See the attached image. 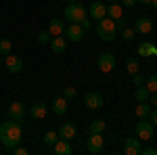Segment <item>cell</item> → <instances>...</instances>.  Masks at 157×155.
Instances as JSON below:
<instances>
[{
    "label": "cell",
    "instance_id": "cell-1",
    "mask_svg": "<svg viewBox=\"0 0 157 155\" xmlns=\"http://www.w3.org/2000/svg\"><path fill=\"white\" fill-rule=\"evenodd\" d=\"M19 124H21V122L11 119V118L0 124V143L4 145L6 149H13V147H17V145L21 143L23 130H21V126H19Z\"/></svg>",
    "mask_w": 157,
    "mask_h": 155
},
{
    "label": "cell",
    "instance_id": "cell-2",
    "mask_svg": "<svg viewBox=\"0 0 157 155\" xmlns=\"http://www.w3.org/2000/svg\"><path fill=\"white\" fill-rule=\"evenodd\" d=\"M97 36L105 42H113L117 38V27H115V21L111 17H103L97 21Z\"/></svg>",
    "mask_w": 157,
    "mask_h": 155
},
{
    "label": "cell",
    "instance_id": "cell-3",
    "mask_svg": "<svg viewBox=\"0 0 157 155\" xmlns=\"http://www.w3.org/2000/svg\"><path fill=\"white\" fill-rule=\"evenodd\" d=\"M65 19L69 23H82L84 19H88V11L80 2H69V6H65Z\"/></svg>",
    "mask_w": 157,
    "mask_h": 155
},
{
    "label": "cell",
    "instance_id": "cell-4",
    "mask_svg": "<svg viewBox=\"0 0 157 155\" xmlns=\"http://www.w3.org/2000/svg\"><path fill=\"white\" fill-rule=\"evenodd\" d=\"M134 132H136L138 141H151L153 132H155V126L151 124L149 118H138V124L134 126Z\"/></svg>",
    "mask_w": 157,
    "mask_h": 155
},
{
    "label": "cell",
    "instance_id": "cell-5",
    "mask_svg": "<svg viewBox=\"0 0 157 155\" xmlns=\"http://www.w3.org/2000/svg\"><path fill=\"white\" fill-rule=\"evenodd\" d=\"M115 63H117V61H115V55L109 52V50H103V52L98 55V59H97V65L103 73H111L115 69Z\"/></svg>",
    "mask_w": 157,
    "mask_h": 155
},
{
    "label": "cell",
    "instance_id": "cell-6",
    "mask_svg": "<svg viewBox=\"0 0 157 155\" xmlns=\"http://www.w3.org/2000/svg\"><path fill=\"white\" fill-rule=\"evenodd\" d=\"M103 145H105L103 134H90V136H88V141H86V149H88V153L97 155V153L103 151Z\"/></svg>",
    "mask_w": 157,
    "mask_h": 155
},
{
    "label": "cell",
    "instance_id": "cell-7",
    "mask_svg": "<svg viewBox=\"0 0 157 155\" xmlns=\"http://www.w3.org/2000/svg\"><path fill=\"white\" fill-rule=\"evenodd\" d=\"M4 65H6V69L11 73H21L23 72V59L17 57V55H13V52H9V55L4 57Z\"/></svg>",
    "mask_w": 157,
    "mask_h": 155
},
{
    "label": "cell",
    "instance_id": "cell-8",
    "mask_svg": "<svg viewBox=\"0 0 157 155\" xmlns=\"http://www.w3.org/2000/svg\"><path fill=\"white\" fill-rule=\"evenodd\" d=\"M59 138H65V141H71L73 136L78 134V126L73 124V122H65V124H61L59 126Z\"/></svg>",
    "mask_w": 157,
    "mask_h": 155
},
{
    "label": "cell",
    "instance_id": "cell-9",
    "mask_svg": "<svg viewBox=\"0 0 157 155\" xmlns=\"http://www.w3.org/2000/svg\"><path fill=\"white\" fill-rule=\"evenodd\" d=\"M136 34H151L153 32V21L149 17H138L134 21V27H132Z\"/></svg>",
    "mask_w": 157,
    "mask_h": 155
},
{
    "label": "cell",
    "instance_id": "cell-10",
    "mask_svg": "<svg viewBox=\"0 0 157 155\" xmlns=\"http://www.w3.org/2000/svg\"><path fill=\"white\" fill-rule=\"evenodd\" d=\"M84 103H86V107H88V109H101L105 101H103V96L98 95V92L90 90V92H86V95H84Z\"/></svg>",
    "mask_w": 157,
    "mask_h": 155
},
{
    "label": "cell",
    "instance_id": "cell-11",
    "mask_svg": "<svg viewBox=\"0 0 157 155\" xmlns=\"http://www.w3.org/2000/svg\"><path fill=\"white\" fill-rule=\"evenodd\" d=\"M9 118L17 119V122H23V118H25V105L23 103H19V101L11 103L9 105Z\"/></svg>",
    "mask_w": 157,
    "mask_h": 155
},
{
    "label": "cell",
    "instance_id": "cell-12",
    "mask_svg": "<svg viewBox=\"0 0 157 155\" xmlns=\"http://www.w3.org/2000/svg\"><path fill=\"white\" fill-rule=\"evenodd\" d=\"M84 27L80 23H71L67 25V40H71V42H80V40H84Z\"/></svg>",
    "mask_w": 157,
    "mask_h": 155
},
{
    "label": "cell",
    "instance_id": "cell-13",
    "mask_svg": "<svg viewBox=\"0 0 157 155\" xmlns=\"http://www.w3.org/2000/svg\"><path fill=\"white\" fill-rule=\"evenodd\" d=\"M88 15L98 21V19H103V17H107V6L103 4V2H92L90 6H88Z\"/></svg>",
    "mask_w": 157,
    "mask_h": 155
},
{
    "label": "cell",
    "instance_id": "cell-14",
    "mask_svg": "<svg viewBox=\"0 0 157 155\" xmlns=\"http://www.w3.org/2000/svg\"><path fill=\"white\" fill-rule=\"evenodd\" d=\"M124 153L126 155H138L140 153V141L134 138V136H128L124 141Z\"/></svg>",
    "mask_w": 157,
    "mask_h": 155
},
{
    "label": "cell",
    "instance_id": "cell-15",
    "mask_svg": "<svg viewBox=\"0 0 157 155\" xmlns=\"http://www.w3.org/2000/svg\"><path fill=\"white\" fill-rule=\"evenodd\" d=\"M48 44H50V50H52V52L63 55V52H65V48H67V40H65V38H61V36H52Z\"/></svg>",
    "mask_w": 157,
    "mask_h": 155
},
{
    "label": "cell",
    "instance_id": "cell-16",
    "mask_svg": "<svg viewBox=\"0 0 157 155\" xmlns=\"http://www.w3.org/2000/svg\"><path fill=\"white\" fill-rule=\"evenodd\" d=\"M46 111H48V107H46V103H42V101L34 103L32 109H29V113H32V118H34V119H44V118H46Z\"/></svg>",
    "mask_w": 157,
    "mask_h": 155
},
{
    "label": "cell",
    "instance_id": "cell-17",
    "mask_svg": "<svg viewBox=\"0 0 157 155\" xmlns=\"http://www.w3.org/2000/svg\"><path fill=\"white\" fill-rule=\"evenodd\" d=\"M52 153H55V155H69V153H71V145H69V141L59 138L57 143L52 145Z\"/></svg>",
    "mask_w": 157,
    "mask_h": 155
},
{
    "label": "cell",
    "instance_id": "cell-18",
    "mask_svg": "<svg viewBox=\"0 0 157 155\" xmlns=\"http://www.w3.org/2000/svg\"><path fill=\"white\" fill-rule=\"evenodd\" d=\"M65 32V23H63V19H50V23H48V34L50 36H61Z\"/></svg>",
    "mask_w": 157,
    "mask_h": 155
},
{
    "label": "cell",
    "instance_id": "cell-19",
    "mask_svg": "<svg viewBox=\"0 0 157 155\" xmlns=\"http://www.w3.org/2000/svg\"><path fill=\"white\" fill-rule=\"evenodd\" d=\"M50 109H52V113H57V115L67 113V99H65V96L55 99V101H52V105H50Z\"/></svg>",
    "mask_w": 157,
    "mask_h": 155
},
{
    "label": "cell",
    "instance_id": "cell-20",
    "mask_svg": "<svg viewBox=\"0 0 157 155\" xmlns=\"http://www.w3.org/2000/svg\"><path fill=\"white\" fill-rule=\"evenodd\" d=\"M107 17H111L113 21H115V19H120V17H124V6H121L120 2H109Z\"/></svg>",
    "mask_w": 157,
    "mask_h": 155
},
{
    "label": "cell",
    "instance_id": "cell-21",
    "mask_svg": "<svg viewBox=\"0 0 157 155\" xmlns=\"http://www.w3.org/2000/svg\"><path fill=\"white\" fill-rule=\"evenodd\" d=\"M157 55V46L151 42H143L138 46V57H155Z\"/></svg>",
    "mask_w": 157,
    "mask_h": 155
},
{
    "label": "cell",
    "instance_id": "cell-22",
    "mask_svg": "<svg viewBox=\"0 0 157 155\" xmlns=\"http://www.w3.org/2000/svg\"><path fill=\"white\" fill-rule=\"evenodd\" d=\"M134 113H136V118H149V113H151V105H149L147 101H140V103L134 107Z\"/></svg>",
    "mask_w": 157,
    "mask_h": 155
},
{
    "label": "cell",
    "instance_id": "cell-23",
    "mask_svg": "<svg viewBox=\"0 0 157 155\" xmlns=\"http://www.w3.org/2000/svg\"><path fill=\"white\" fill-rule=\"evenodd\" d=\"M149 96L151 92L147 90V86H136V90H134V99L140 103V101H149Z\"/></svg>",
    "mask_w": 157,
    "mask_h": 155
},
{
    "label": "cell",
    "instance_id": "cell-24",
    "mask_svg": "<svg viewBox=\"0 0 157 155\" xmlns=\"http://www.w3.org/2000/svg\"><path fill=\"white\" fill-rule=\"evenodd\" d=\"M107 128V124L103 122V119H94L92 124H90V134H103Z\"/></svg>",
    "mask_w": 157,
    "mask_h": 155
},
{
    "label": "cell",
    "instance_id": "cell-25",
    "mask_svg": "<svg viewBox=\"0 0 157 155\" xmlns=\"http://www.w3.org/2000/svg\"><path fill=\"white\" fill-rule=\"evenodd\" d=\"M42 141H44V143L48 145V147H52V145H55L57 141H59V132H55V130H48L46 134H44V138H42Z\"/></svg>",
    "mask_w": 157,
    "mask_h": 155
},
{
    "label": "cell",
    "instance_id": "cell-26",
    "mask_svg": "<svg viewBox=\"0 0 157 155\" xmlns=\"http://www.w3.org/2000/svg\"><path fill=\"white\" fill-rule=\"evenodd\" d=\"M11 48H13L11 40H6V38H2V40H0V55H2V57H6V55L11 52Z\"/></svg>",
    "mask_w": 157,
    "mask_h": 155
},
{
    "label": "cell",
    "instance_id": "cell-27",
    "mask_svg": "<svg viewBox=\"0 0 157 155\" xmlns=\"http://www.w3.org/2000/svg\"><path fill=\"white\" fill-rule=\"evenodd\" d=\"M145 86H147V90H149V92H157V76H155V73L147 78Z\"/></svg>",
    "mask_w": 157,
    "mask_h": 155
},
{
    "label": "cell",
    "instance_id": "cell-28",
    "mask_svg": "<svg viewBox=\"0 0 157 155\" xmlns=\"http://www.w3.org/2000/svg\"><path fill=\"white\" fill-rule=\"evenodd\" d=\"M134 34H136V32H134L132 27H124V29H121V40H124V42H132Z\"/></svg>",
    "mask_w": 157,
    "mask_h": 155
},
{
    "label": "cell",
    "instance_id": "cell-29",
    "mask_svg": "<svg viewBox=\"0 0 157 155\" xmlns=\"http://www.w3.org/2000/svg\"><path fill=\"white\" fill-rule=\"evenodd\" d=\"M126 69H128V73H136L138 72V61L134 59V57H130V59L126 61Z\"/></svg>",
    "mask_w": 157,
    "mask_h": 155
},
{
    "label": "cell",
    "instance_id": "cell-30",
    "mask_svg": "<svg viewBox=\"0 0 157 155\" xmlns=\"http://www.w3.org/2000/svg\"><path fill=\"white\" fill-rule=\"evenodd\" d=\"M63 96H65L67 101H71V99H75V96H78V90H75L73 86H67V88L63 90Z\"/></svg>",
    "mask_w": 157,
    "mask_h": 155
},
{
    "label": "cell",
    "instance_id": "cell-31",
    "mask_svg": "<svg viewBox=\"0 0 157 155\" xmlns=\"http://www.w3.org/2000/svg\"><path fill=\"white\" fill-rule=\"evenodd\" d=\"M50 34H48V29H44V32H40V34H38V42H40V44H48L50 42Z\"/></svg>",
    "mask_w": 157,
    "mask_h": 155
},
{
    "label": "cell",
    "instance_id": "cell-32",
    "mask_svg": "<svg viewBox=\"0 0 157 155\" xmlns=\"http://www.w3.org/2000/svg\"><path fill=\"white\" fill-rule=\"evenodd\" d=\"M132 84H134V86H143V84H145V78H143L138 72L132 73Z\"/></svg>",
    "mask_w": 157,
    "mask_h": 155
},
{
    "label": "cell",
    "instance_id": "cell-33",
    "mask_svg": "<svg viewBox=\"0 0 157 155\" xmlns=\"http://www.w3.org/2000/svg\"><path fill=\"white\" fill-rule=\"evenodd\" d=\"M115 27H117V32H121L124 27H128V21L124 17H120V19H115Z\"/></svg>",
    "mask_w": 157,
    "mask_h": 155
},
{
    "label": "cell",
    "instance_id": "cell-34",
    "mask_svg": "<svg viewBox=\"0 0 157 155\" xmlns=\"http://www.w3.org/2000/svg\"><path fill=\"white\" fill-rule=\"evenodd\" d=\"M11 151H13L15 155H27V153H29V151H27L25 147H19V145H17V147H13Z\"/></svg>",
    "mask_w": 157,
    "mask_h": 155
},
{
    "label": "cell",
    "instance_id": "cell-35",
    "mask_svg": "<svg viewBox=\"0 0 157 155\" xmlns=\"http://www.w3.org/2000/svg\"><path fill=\"white\" fill-rule=\"evenodd\" d=\"M149 119H151V124L157 128V107L155 109H151V113H149Z\"/></svg>",
    "mask_w": 157,
    "mask_h": 155
},
{
    "label": "cell",
    "instance_id": "cell-36",
    "mask_svg": "<svg viewBox=\"0 0 157 155\" xmlns=\"http://www.w3.org/2000/svg\"><path fill=\"white\" fill-rule=\"evenodd\" d=\"M140 153L143 155H157V149L155 147H149V149H140Z\"/></svg>",
    "mask_w": 157,
    "mask_h": 155
},
{
    "label": "cell",
    "instance_id": "cell-37",
    "mask_svg": "<svg viewBox=\"0 0 157 155\" xmlns=\"http://www.w3.org/2000/svg\"><path fill=\"white\" fill-rule=\"evenodd\" d=\"M149 101H151V103H149L151 107H157V92H151V96H149Z\"/></svg>",
    "mask_w": 157,
    "mask_h": 155
},
{
    "label": "cell",
    "instance_id": "cell-38",
    "mask_svg": "<svg viewBox=\"0 0 157 155\" xmlns=\"http://www.w3.org/2000/svg\"><path fill=\"white\" fill-rule=\"evenodd\" d=\"M138 0H121V6H134Z\"/></svg>",
    "mask_w": 157,
    "mask_h": 155
},
{
    "label": "cell",
    "instance_id": "cell-39",
    "mask_svg": "<svg viewBox=\"0 0 157 155\" xmlns=\"http://www.w3.org/2000/svg\"><path fill=\"white\" fill-rule=\"evenodd\" d=\"M82 27H84V29H90V27H92V23H90V21H88V19H84V21H82Z\"/></svg>",
    "mask_w": 157,
    "mask_h": 155
},
{
    "label": "cell",
    "instance_id": "cell-40",
    "mask_svg": "<svg viewBox=\"0 0 157 155\" xmlns=\"http://www.w3.org/2000/svg\"><path fill=\"white\" fill-rule=\"evenodd\" d=\"M140 4H145V6H151V0H138Z\"/></svg>",
    "mask_w": 157,
    "mask_h": 155
},
{
    "label": "cell",
    "instance_id": "cell-41",
    "mask_svg": "<svg viewBox=\"0 0 157 155\" xmlns=\"http://www.w3.org/2000/svg\"><path fill=\"white\" fill-rule=\"evenodd\" d=\"M151 6H153V9L157 11V0H151Z\"/></svg>",
    "mask_w": 157,
    "mask_h": 155
},
{
    "label": "cell",
    "instance_id": "cell-42",
    "mask_svg": "<svg viewBox=\"0 0 157 155\" xmlns=\"http://www.w3.org/2000/svg\"><path fill=\"white\" fill-rule=\"evenodd\" d=\"M65 2H78V0H65Z\"/></svg>",
    "mask_w": 157,
    "mask_h": 155
},
{
    "label": "cell",
    "instance_id": "cell-43",
    "mask_svg": "<svg viewBox=\"0 0 157 155\" xmlns=\"http://www.w3.org/2000/svg\"><path fill=\"white\" fill-rule=\"evenodd\" d=\"M107 2H117V0H107Z\"/></svg>",
    "mask_w": 157,
    "mask_h": 155
}]
</instances>
